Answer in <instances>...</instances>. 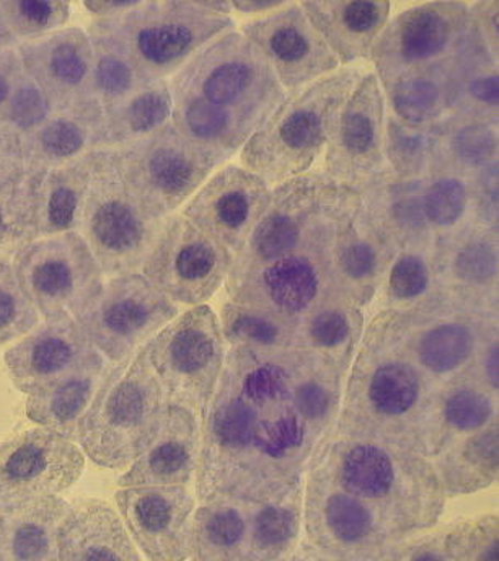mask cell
Here are the masks:
<instances>
[{
  "label": "cell",
  "mask_w": 499,
  "mask_h": 561,
  "mask_svg": "<svg viewBox=\"0 0 499 561\" xmlns=\"http://www.w3.org/2000/svg\"><path fill=\"white\" fill-rule=\"evenodd\" d=\"M294 350L227 348L216 392L201 421L200 503H268L303 485L310 460L331 436L294 402Z\"/></svg>",
  "instance_id": "6da1fadb"
},
{
  "label": "cell",
  "mask_w": 499,
  "mask_h": 561,
  "mask_svg": "<svg viewBox=\"0 0 499 561\" xmlns=\"http://www.w3.org/2000/svg\"><path fill=\"white\" fill-rule=\"evenodd\" d=\"M333 437L433 459L445 447L439 386L415 364L400 313L375 312L344 380Z\"/></svg>",
  "instance_id": "7a4b0ae2"
},
{
  "label": "cell",
  "mask_w": 499,
  "mask_h": 561,
  "mask_svg": "<svg viewBox=\"0 0 499 561\" xmlns=\"http://www.w3.org/2000/svg\"><path fill=\"white\" fill-rule=\"evenodd\" d=\"M331 482L371 507L398 536H418L436 526L445 507L430 459L366 440L331 436L315 453Z\"/></svg>",
  "instance_id": "3957f363"
},
{
  "label": "cell",
  "mask_w": 499,
  "mask_h": 561,
  "mask_svg": "<svg viewBox=\"0 0 499 561\" xmlns=\"http://www.w3.org/2000/svg\"><path fill=\"white\" fill-rule=\"evenodd\" d=\"M169 83L173 99L213 119L237 152L286 96L266 59L237 28L204 46Z\"/></svg>",
  "instance_id": "277c9868"
},
{
  "label": "cell",
  "mask_w": 499,
  "mask_h": 561,
  "mask_svg": "<svg viewBox=\"0 0 499 561\" xmlns=\"http://www.w3.org/2000/svg\"><path fill=\"white\" fill-rule=\"evenodd\" d=\"M367 69L340 68L297 92L286 93L240 149V165L271 188L313 173L344 102Z\"/></svg>",
  "instance_id": "5b68a950"
},
{
  "label": "cell",
  "mask_w": 499,
  "mask_h": 561,
  "mask_svg": "<svg viewBox=\"0 0 499 561\" xmlns=\"http://www.w3.org/2000/svg\"><path fill=\"white\" fill-rule=\"evenodd\" d=\"M230 30H236V20L211 12L203 0H143L115 19L93 20L87 33L112 43L150 83L175 76Z\"/></svg>",
  "instance_id": "8992f818"
},
{
  "label": "cell",
  "mask_w": 499,
  "mask_h": 561,
  "mask_svg": "<svg viewBox=\"0 0 499 561\" xmlns=\"http://www.w3.org/2000/svg\"><path fill=\"white\" fill-rule=\"evenodd\" d=\"M166 407L162 387L140 348L103 374L77 443L97 466L125 469L156 436Z\"/></svg>",
  "instance_id": "52a82bcc"
},
{
  "label": "cell",
  "mask_w": 499,
  "mask_h": 561,
  "mask_svg": "<svg viewBox=\"0 0 499 561\" xmlns=\"http://www.w3.org/2000/svg\"><path fill=\"white\" fill-rule=\"evenodd\" d=\"M144 351L167 405L190 410L201 423L227 356L217 313L207 304L191 307L163 327Z\"/></svg>",
  "instance_id": "ba28073f"
},
{
  "label": "cell",
  "mask_w": 499,
  "mask_h": 561,
  "mask_svg": "<svg viewBox=\"0 0 499 561\" xmlns=\"http://www.w3.org/2000/svg\"><path fill=\"white\" fill-rule=\"evenodd\" d=\"M113 153L131 196L156 222L179 213L223 167L213 153L183 138L172 123Z\"/></svg>",
  "instance_id": "9c48e42d"
},
{
  "label": "cell",
  "mask_w": 499,
  "mask_h": 561,
  "mask_svg": "<svg viewBox=\"0 0 499 561\" xmlns=\"http://www.w3.org/2000/svg\"><path fill=\"white\" fill-rule=\"evenodd\" d=\"M160 224L149 219L131 196L113 149H100L77 232L103 275L139 273Z\"/></svg>",
  "instance_id": "30bf717a"
},
{
  "label": "cell",
  "mask_w": 499,
  "mask_h": 561,
  "mask_svg": "<svg viewBox=\"0 0 499 561\" xmlns=\"http://www.w3.org/2000/svg\"><path fill=\"white\" fill-rule=\"evenodd\" d=\"M13 272L46 323L79 322L103 290V272L79 232L33 240L13 253Z\"/></svg>",
  "instance_id": "8fae6325"
},
{
  "label": "cell",
  "mask_w": 499,
  "mask_h": 561,
  "mask_svg": "<svg viewBox=\"0 0 499 561\" xmlns=\"http://www.w3.org/2000/svg\"><path fill=\"white\" fill-rule=\"evenodd\" d=\"M468 3L434 0L413 3L388 19L375 39L370 62L378 83L451 61L468 35Z\"/></svg>",
  "instance_id": "7c38bea8"
},
{
  "label": "cell",
  "mask_w": 499,
  "mask_h": 561,
  "mask_svg": "<svg viewBox=\"0 0 499 561\" xmlns=\"http://www.w3.org/2000/svg\"><path fill=\"white\" fill-rule=\"evenodd\" d=\"M234 259L177 213L160 224L139 273L177 306H204L226 284Z\"/></svg>",
  "instance_id": "4fadbf2b"
},
{
  "label": "cell",
  "mask_w": 499,
  "mask_h": 561,
  "mask_svg": "<svg viewBox=\"0 0 499 561\" xmlns=\"http://www.w3.org/2000/svg\"><path fill=\"white\" fill-rule=\"evenodd\" d=\"M303 526L310 546L343 561H378L405 540L317 467L304 480Z\"/></svg>",
  "instance_id": "5bb4252c"
},
{
  "label": "cell",
  "mask_w": 499,
  "mask_h": 561,
  "mask_svg": "<svg viewBox=\"0 0 499 561\" xmlns=\"http://www.w3.org/2000/svg\"><path fill=\"white\" fill-rule=\"evenodd\" d=\"M179 313V306L140 273H129L106 280L79 323L95 350L116 364L131 359Z\"/></svg>",
  "instance_id": "9a60e30c"
},
{
  "label": "cell",
  "mask_w": 499,
  "mask_h": 561,
  "mask_svg": "<svg viewBox=\"0 0 499 561\" xmlns=\"http://www.w3.org/2000/svg\"><path fill=\"white\" fill-rule=\"evenodd\" d=\"M384 93L373 70L367 69L344 102L324 156L320 173L334 185L360 193L378 173L387 170L384 157Z\"/></svg>",
  "instance_id": "2e32d148"
},
{
  "label": "cell",
  "mask_w": 499,
  "mask_h": 561,
  "mask_svg": "<svg viewBox=\"0 0 499 561\" xmlns=\"http://www.w3.org/2000/svg\"><path fill=\"white\" fill-rule=\"evenodd\" d=\"M431 255L439 290L452 310L498 316V229L468 220L438 236Z\"/></svg>",
  "instance_id": "e0dca14e"
},
{
  "label": "cell",
  "mask_w": 499,
  "mask_h": 561,
  "mask_svg": "<svg viewBox=\"0 0 499 561\" xmlns=\"http://www.w3.org/2000/svg\"><path fill=\"white\" fill-rule=\"evenodd\" d=\"M86 459L72 440L33 427L0 443V511L58 496L82 476Z\"/></svg>",
  "instance_id": "ac0fdd59"
},
{
  "label": "cell",
  "mask_w": 499,
  "mask_h": 561,
  "mask_svg": "<svg viewBox=\"0 0 499 561\" xmlns=\"http://www.w3.org/2000/svg\"><path fill=\"white\" fill-rule=\"evenodd\" d=\"M273 188L240 163L219 167L188 199L182 216L201 232L239 255L264 213Z\"/></svg>",
  "instance_id": "d6986e66"
},
{
  "label": "cell",
  "mask_w": 499,
  "mask_h": 561,
  "mask_svg": "<svg viewBox=\"0 0 499 561\" xmlns=\"http://www.w3.org/2000/svg\"><path fill=\"white\" fill-rule=\"evenodd\" d=\"M239 32L263 55L284 92L294 93L340 69L299 2L249 20Z\"/></svg>",
  "instance_id": "ffe728a7"
},
{
  "label": "cell",
  "mask_w": 499,
  "mask_h": 561,
  "mask_svg": "<svg viewBox=\"0 0 499 561\" xmlns=\"http://www.w3.org/2000/svg\"><path fill=\"white\" fill-rule=\"evenodd\" d=\"M115 503L131 540L147 560L190 559L196 503L186 485L120 489Z\"/></svg>",
  "instance_id": "44dd1931"
},
{
  "label": "cell",
  "mask_w": 499,
  "mask_h": 561,
  "mask_svg": "<svg viewBox=\"0 0 499 561\" xmlns=\"http://www.w3.org/2000/svg\"><path fill=\"white\" fill-rule=\"evenodd\" d=\"M400 313L405 345L418 367L438 386L465 373L498 316L457 310Z\"/></svg>",
  "instance_id": "7402d4cb"
},
{
  "label": "cell",
  "mask_w": 499,
  "mask_h": 561,
  "mask_svg": "<svg viewBox=\"0 0 499 561\" xmlns=\"http://www.w3.org/2000/svg\"><path fill=\"white\" fill-rule=\"evenodd\" d=\"M23 72L39 87L55 112L97 103L93 96V53L89 35L67 26L16 46Z\"/></svg>",
  "instance_id": "603a6c76"
},
{
  "label": "cell",
  "mask_w": 499,
  "mask_h": 561,
  "mask_svg": "<svg viewBox=\"0 0 499 561\" xmlns=\"http://www.w3.org/2000/svg\"><path fill=\"white\" fill-rule=\"evenodd\" d=\"M99 351L77 320L43 323L5 353L10 379L20 392H38L89 363Z\"/></svg>",
  "instance_id": "cb8c5ba5"
},
{
  "label": "cell",
  "mask_w": 499,
  "mask_h": 561,
  "mask_svg": "<svg viewBox=\"0 0 499 561\" xmlns=\"http://www.w3.org/2000/svg\"><path fill=\"white\" fill-rule=\"evenodd\" d=\"M397 249L363 208L334 237L330 275L341 299L367 309L377 297Z\"/></svg>",
  "instance_id": "d4e9b609"
},
{
  "label": "cell",
  "mask_w": 499,
  "mask_h": 561,
  "mask_svg": "<svg viewBox=\"0 0 499 561\" xmlns=\"http://www.w3.org/2000/svg\"><path fill=\"white\" fill-rule=\"evenodd\" d=\"M200 420L179 405H167L156 436L118 479L120 489L188 485L196 476Z\"/></svg>",
  "instance_id": "484cf974"
},
{
  "label": "cell",
  "mask_w": 499,
  "mask_h": 561,
  "mask_svg": "<svg viewBox=\"0 0 499 561\" xmlns=\"http://www.w3.org/2000/svg\"><path fill=\"white\" fill-rule=\"evenodd\" d=\"M299 5L340 68L370 62L375 39L394 9L381 0H303Z\"/></svg>",
  "instance_id": "4316f807"
},
{
  "label": "cell",
  "mask_w": 499,
  "mask_h": 561,
  "mask_svg": "<svg viewBox=\"0 0 499 561\" xmlns=\"http://www.w3.org/2000/svg\"><path fill=\"white\" fill-rule=\"evenodd\" d=\"M424 179H400L384 170L360 192L361 208L395 249H431L433 230L423 208Z\"/></svg>",
  "instance_id": "83f0119b"
},
{
  "label": "cell",
  "mask_w": 499,
  "mask_h": 561,
  "mask_svg": "<svg viewBox=\"0 0 499 561\" xmlns=\"http://www.w3.org/2000/svg\"><path fill=\"white\" fill-rule=\"evenodd\" d=\"M25 172L59 169L92 150L105 149V113L99 103L53 112L32 135L20 139Z\"/></svg>",
  "instance_id": "f1b7e54d"
},
{
  "label": "cell",
  "mask_w": 499,
  "mask_h": 561,
  "mask_svg": "<svg viewBox=\"0 0 499 561\" xmlns=\"http://www.w3.org/2000/svg\"><path fill=\"white\" fill-rule=\"evenodd\" d=\"M70 506L59 536V561H144L106 501L80 500Z\"/></svg>",
  "instance_id": "f546056e"
},
{
  "label": "cell",
  "mask_w": 499,
  "mask_h": 561,
  "mask_svg": "<svg viewBox=\"0 0 499 561\" xmlns=\"http://www.w3.org/2000/svg\"><path fill=\"white\" fill-rule=\"evenodd\" d=\"M70 504L39 497L0 511V561H59V536Z\"/></svg>",
  "instance_id": "4dcf8cb0"
},
{
  "label": "cell",
  "mask_w": 499,
  "mask_h": 561,
  "mask_svg": "<svg viewBox=\"0 0 499 561\" xmlns=\"http://www.w3.org/2000/svg\"><path fill=\"white\" fill-rule=\"evenodd\" d=\"M447 115L467 116L498 125V61L468 30L461 51L449 61Z\"/></svg>",
  "instance_id": "1f68e13d"
},
{
  "label": "cell",
  "mask_w": 499,
  "mask_h": 561,
  "mask_svg": "<svg viewBox=\"0 0 499 561\" xmlns=\"http://www.w3.org/2000/svg\"><path fill=\"white\" fill-rule=\"evenodd\" d=\"M366 325L360 307L344 299L327 300L296 323L294 350L313 353L348 376Z\"/></svg>",
  "instance_id": "d6a6232c"
},
{
  "label": "cell",
  "mask_w": 499,
  "mask_h": 561,
  "mask_svg": "<svg viewBox=\"0 0 499 561\" xmlns=\"http://www.w3.org/2000/svg\"><path fill=\"white\" fill-rule=\"evenodd\" d=\"M431 463L445 500L494 485L499 473V420L451 440Z\"/></svg>",
  "instance_id": "836d02e7"
},
{
  "label": "cell",
  "mask_w": 499,
  "mask_h": 561,
  "mask_svg": "<svg viewBox=\"0 0 499 561\" xmlns=\"http://www.w3.org/2000/svg\"><path fill=\"white\" fill-rule=\"evenodd\" d=\"M105 373V359L99 353L73 373L55 380L38 392L30 393L26 415L39 426L55 431L59 436L76 443L80 421L89 410Z\"/></svg>",
  "instance_id": "e575fe53"
},
{
  "label": "cell",
  "mask_w": 499,
  "mask_h": 561,
  "mask_svg": "<svg viewBox=\"0 0 499 561\" xmlns=\"http://www.w3.org/2000/svg\"><path fill=\"white\" fill-rule=\"evenodd\" d=\"M431 249H400L395 253L377 297V312L431 313L452 310L439 290Z\"/></svg>",
  "instance_id": "d590c367"
},
{
  "label": "cell",
  "mask_w": 499,
  "mask_h": 561,
  "mask_svg": "<svg viewBox=\"0 0 499 561\" xmlns=\"http://www.w3.org/2000/svg\"><path fill=\"white\" fill-rule=\"evenodd\" d=\"M498 125L447 115L436 123V142L430 173H452L470 179L490 163L498 162Z\"/></svg>",
  "instance_id": "8d00e7d4"
},
{
  "label": "cell",
  "mask_w": 499,
  "mask_h": 561,
  "mask_svg": "<svg viewBox=\"0 0 499 561\" xmlns=\"http://www.w3.org/2000/svg\"><path fill=\"white\" fill-rule=\"evenodd\" d=\"M99 150H92L59 169L43 172L38 190L39 239L79 230L80 214Z\"/></svg>",
  "instance_id": "74e56055"
},
{
  "label": "cell",
  "mask_w": 499,
  "mask_h": 561,
  "mask_svg": "<svg viewBox=\"0 0 499 561\" xmlns=\"http://www.w3.org/2000/svg\"><path fill=\"white\" fill-rule=\"evenodd\" d=\"M249 504L246 561H291L300 542L304 483L276 501Z\"/></svg>",
  "instance_id": "f35d334b"
},
{
  "label": "cell",
  "mask_w": 499,
  "mask_h": 561,
  "mask_svg": "<svg viewBox=\"0 0 499 561\" xmlns=\"http://www.w3.org/2000/svg\"><path fill=\"white\" fill-rule=\"evenodd\" d=\"M249 504L216 500L201 503L191 524V561H246Z\"/></svg>",
  "instance_id": "ab89813d"
},
{
  "label": "cell",
  "mask_w": 499,
  "mask_h": 561,
  "mask_svg": "<svg viewBox=\"0 0 499 561\" xmlns=\"http://www.w3.org/2000/svg\"><path fill=\"white\" fill-rule=\"evenodd\" d=\"M172 112L169 80L146 83L105 112V149H116L154 135L169 125Z\"/></svg>",
  "instance_id": "60d3db41"
},
{
  "label": "cell",
  "mask_w": 499,
  "mask_h": 561,
  "mask_svg": "<svg viewBox=\"0 0 499 561\" xmlns=\"http://www.w3.org/2000/svg\"><path fill=\"white\" fill-rule=\"evenodd\" d=\"M447 66L449 61L381 85L387 113L408 125L428 126L441 122L447 116Z\"/></svg>",
  "instance_id": "b9f144b4"
},
{
  "label": "cell",
  "mask_w": 499,
  "mask_h": 561,
  "mask_svg": "<svg viewBox=\"0 0 499 561\" xmlns=\"http://www.w3.org/2000/svg\"><path fill=\"white\" fill-rule=\"evenodd\" d=\"M217 317L227 348L286 351L296 346V323L266 310L226 299Z\"/></svg>",
  "instance_id": "7bdbcfd3"
},
{
  "label": "cell",
  "mask_w": 499,
  "mask_h": 561,
  "mask_svg": "<svg viewBox=\"0 0 499 561\" xmlns=\"http://www.w3.org/2000/svg\"><path fill=\"white\" fill-rule=\"evenodd\" d=\"M439 410L445 446L498 420V396L467 377H455L439 386Z\"/></svg>",
  "instance_id": "ee69618b"
},
{
  "label": "cell",
  "mask_w": 499,
  "mask_h": 561,
  "mask_svg": "<svg viewBox=\"0 0 499 561\" xmlns=\"http://www.w3.org/2000/svg\"><path fill=\"white\" fill-rule=\"evenodd\" d=\"M42 173L25 172L0 185V256L15 253L39 239L38 190Z\"/></svg>",
  "instance_id": "f6af8a7d"
},
{
  "label": "cell",
  "mask_w": 499,
  "mask_h": 561,
  "mask_svg": "<svg viewBox=\"0 0 499 561\" xmlns=\"http://www.w3.org/2000/svg\"><path fill=\"white\" fill-rule=\"evenodd\" d=\"M436 142V123L408 125L385 115L384 157L387 170L400 179H424L430 172Z\"/></svg>",
  "instance_id": "bcb514c9"
},
{
  "label": "cell",
  "mask_w": 499,
  "mask_h": 561,
  "mask_svg": "<svg viewBox=\"0 0 499 561\" xmlns=\"http://www.w3.org/2000/svg\"><path fill=\"white\" fill-rule=\"evenodd\" d=\"M87 35L92 43L93 53V96L105 113L115 108L147 82L131 65L129 59L120 53L112 43L106 42L102 36L92 35V33H87Z\"/></svg>",
  "instance_id": "7dc6e473"
},
{
  "label": "cell",
  "mask_w": 499,
  "mask_h": 561,
  "mask_svg": "<svg viewBox=\"0 0 499 561\" xmlns=\"http://www.w3.org/2000/svg\"><path fill=\"white\" fill-rule=\"evenodd\" d=\"M423 208L434 237L472 220L470 179L452 173L424 176Z\"/></svg>",
  "instance_id": "c3c4849f"
},
{
  "label": "cell",
  "mask_w": 499,
  "mask_h": 561,
  "mask_svg": "<svg viewBox=\"0 0 499 561\" xmlns=\"http://www.w3.org/2000/svg\"><path fill=\"white\" fill-rule=\"evenodd\" d=\"M0 10L19 43L59 32L70 16V3L63 0H0Z\"/></svg>",
  "instance_id": "681fc988"
},
{
  "label": "cell",
  "mask_w": 499,
  "mask_h": 561,
  "mask_svg": "<svg viewBox=\"0 0 499 561\" xmlns=\"http://www.w3.org/2000/svg\"><path fill=\"white\" fill-rule=\"evenodd\" d=\"M444 547L451 561H499L497 514H484L445 526Z\"/></svg>",
  "instance_id": "f907efd6"
},
{
  "label": "cell",
  "mask_w": 499,
  "mask_h": 561,
  "mask_svg": "<svg viewBox=\"0 0 499 561\" xmlns=\"http://www.w3.org/2000/svg\"><path fill=\"white\" fill-rule=\"evenodd\" d=\"M38 323V310L23 293L12 260L0 256V345L29 335Z\"/></svg>",
  "instance_id": "816d5d0a"
},
{
  "label": "cell",
  "mask_w": 499,
  "mask_h": 561,
  "mask_svg": "<svg viewBox=\"0 0 499 561\" xmlns=\"http://www.w3.org/2000/svg\"><path fill=\"white\" fill-rule=\"evenodd\" d=\"M53 112L45 93L23 72L9 102L0 110V129L22 139L36 131Z\"/></svg>",
  "instance_id": "f5cc1de1"
},
{
  "label": "cell",
  "mask_w": 499,
  "mask_h": 561,
  "mask_svg": "<svg viewBox=\"0 0 499 561\" xmlns=\"http://www.w3.org/2000/svg\"><path fill=\"white\" fill-rule=\"evenodd\" d=\"M499 160L470 176L472 220L498 229Z\"/></svg>",
  "instance_id": "db71d44e"
},
{
  "label": "cell",
  "mask_w": 499,
  "mask_h": 561,
  "mask_svg": "<svg viewBox=\"0 0 499 561\" xmlns=\"http://www.w3.org/2000/svg\"><path fill=\"white\" fill-rule=\"evenodd\" d=\"M498 353H499V325L494 327L481 340L470 366L465 369L462 377H467L472 382L487 389L488 392L498 396ZM458 377V376H457Z\"/></svg>",
  "instance_id": "11a10c76"
},
{
  "label": "cell",
  "mask_w": 499,
  "mask_h": 561,
  "mask_svg": "<svg viewBox=\"0 0 499 561\" xmlns=\"http://www.w3.org/2000/svg\"><path fill=\"white\" fill-rule=\"evenodd\" d=\"M445 527L424 536L408 537L378 561H451L444 547Z\"/></svg>",
  "instance_id": "9f6ffc18"
},
{
  "label": "cell",
  "mask_w": 499,
  "mask_h": 561,
  "mask_svg": "<svg viewBox=\"0 0 499 561\" xmlns=\"http://www.w3.org/2000/svg\"><path fill=\"white\" fill-rule=\"evenodd\" d=\"M472 35L485 46L491 58H499V2L498 0H478L468 3Z\"/></svg>",
  "instance_id": "6f0895ef"
},
{
  "label": "cell",
  "mask_w": 499,
  "mask_h": 561,
  "mask_svg": "<svg viewBox=\"0 0 499 561\" xmlns=\"http://www.w3.org/2000/svg\"><path fill=\"white\" fill-rule=\"evenodd\" d=\"M25 175L20 139L0 129V185L15 182Z\"/></svg>",
  "instance_id": "680465c9"
},
{
  "label": "cell",
  "mask_w": 499,
  "mask_h": 561,
  "mask_svg": "<svg viewBox=\"0 0 499 561\" xmlns=\"http://www.w3.org/2000/svg\"><path fill=\"white\" fill-rule=\"evenodd\" d=\"M22 76L23 66L16 48L0 49V110L9 102Z\"/></svg>",
  "instance_id": "91938a15"
},
{
  "label": "cell",
  "mask_w": 499,
  "mask_h": 561,
  "mask_svg": "<svg viewBox=\"0 0 499 561\" xmlns=\"http://www.w3.org/2000/svg\"><path fill=\"white\" fill-rule=\"evenodd\" d=\"M140 2L143 0H86L82 5L95 20H106L136 9Z\"/></svg>",
  "instance_id": "94428289"
},
{
  "label": "cell",
  "mask_w": 499,
  "mask_h": 561,
  "mask_svg": "<svg viewBox=\"0 0 499 561\" xmlns=\"http://www.w3.org/2000/svg\"><path fill=\"white\" fill-rule=\"evenodd\" d=\"M290 0H230L234 12L242 15L263 16L286 5Z\"/></svg>",
  "instance_id": "6125c7cd"
},
{
  "label": "cell",
  "mask_w": 499,
  "mask_h": 561,
  "mask_svg": "<svg viewBox=\"0 0 499 561\" xmlns=\"http://www.w3.org/2000/svg\"><path fill=\"white\" fill-rule=\"evenodd\" d=\"M291 561H343L333 559V557L325 556L320 550L315 549L314 546H310L306 539L300 540L299 547H297L296 552H294L293 559Z\"/></svg>",
  "instance_id": "be15d7a7"
},
{
  "label": "cell",
  "mask_w": 499,
  "mask_h": 561,
  "mask_svg": "<svg viewBox=\"0 0 499 561\" xmlns=\"http://www.w3.org/2000/svg\"><path fill=\"white\" fill-rule=\"evenodd\" d=\"M16 46H19V39L10 32L9 23H7L5 16L0 10V49L16 48Z\"/></svg>",
  "instance_id": "e7e4bbea"
}]
</instances>
